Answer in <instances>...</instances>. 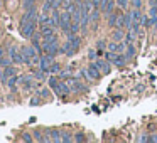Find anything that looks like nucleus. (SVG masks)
Here are the masks:
<instances>
[{"instance_id":"nucleus-10","label":"nucleus","mask_w":157,"mask_h":143,"mask_svg":"<svg viewBox=\"0 0 157 143\" xmlns=\"http://www.w3.org/2000/svg\"><path fill=\"white\" fill-rule=\"evenodd\" d=\"M41 35L44 39L54 35V27H52V25H42V27H41Z\"/></svg>"},{"instance_id":"nucleus-19","label":"nucleus","mask_w":157,"mask_h":143,"mask_svg":"<svg viewBox=\"0 0 157 143\" xmlns=\"http://www.w3.org/2000/svg\"><path fill=\"white\" fill-rule=\"evenodd\" d=\"M61 141H73V136H71V133H68V131H63L61 133Z\"/></svg>"},{"instance_id":"nucleus-35","label":"nucleus","mask_w":157,"mask_h":143,"mask_svg":"<svg viewBox=\"0 0 157 143\" xmlns=\"http://www.w3.org/2000/svg\"><path fill=\"white\" fill-rule=\"evenodd\" d=\"M88 56H90V59H95V57H96V52H95V51H90Z\"/></svg>"},{"instance_id":"nucleus-31","label":"nucleus","mask_w":157,"mask_h":143,"mask_svg":"<svg viewBox=\"0 0 157 143\" xmlns=\"http://www.w3.org/2000/svg\"><path fill=\"white\" fill-rule=\"evenodd\" d=\"M113 56H115V52H112V51H110V52H106V54H105V57L108 59V61H112V59H113Z\"/></svg>"},{"instance_id":"nucleus-32","label":"nucleus","mask_w":157,"mask_h":143,"mask_svg":"<svg viewBox=\"0 0 157 143\" xmlns=\"http://www.w3.org/2000/svg\"><path fill=\"white\" fill-rule=\"evenodd\" d=\"M41 96H42V98H49V89H42Z\"/></svg>"},{"instance_id":"nucleus-29","label":"nucleus","mask_w":157,"mask_h":143,"mask_svg":"<svg viewBox=\"0 0 157 143\" xmlns=\"http://www.w3.org/2000/svg\"><path fill=\"white\" fill-rule=\"evenodd\" d=\"M147 141H150V143H157V135H150V136H147Z\"/></svg>"},{"instance_id":"nucleus-36","label":"nucleus","mask_w":157,"mask_h":143,"mask_svg":"<svg viewBox=\"0 0 157 143\" xmlns=\"http://www.w3.org/2000/svg\"><path fill=\"white\" fill-rule=\"evenodd\" d=\"M61 78H69V71H63L61 72Z\"/></svg>"},{"instance_id":"nucleus-9","label":"nucleus","mask_w":157,"mask_h":143,"mask_svg":"<svg viewBox=\"0 0 157 143\" xmlns=\"http://www.w3.org/2000/svg\"><path fill=\"white\" fill-rule=\"evenodd\" d=\"M95 64L98 66V69H100V72H101V74H108V72H110V64H108L106 61H101V59H98Z\"/></svg>"},{"instance_id":"nucleus-21","label":"nucleus","mask_w":157,"mask_h":143,"mask_svg":"<svg viewBox=\"0 0 157 143\" xmlns=\"http://www.w3.org/2000/svg\"><path fill=\"white\" fill-rule=\"evenodd\" d=\"M113 39H115V41H122V39H123V32H122V29H117V31L113 32Z\"/></svg>"},{"instance_id":"nucleus-28","label":"nucleus","mask_w":157,"mask_h":143,"mask_svg":"<svg viewBox=\"0 0 157 143\" xmlns=\"http://www.w3.org/2000/svg\"><path fill=\"white\" fill-rule=\"evenodd\" d=\"M117 2H118V5H120L122 9H125L127 5H128V0H117Z\"/></svg>"},{"instance_id":"nucleus-11","label":"nucleus","mask_w":157,"mask_h":143,"mask_svg":"<svg viewBox=\"0 0 157 143\" xmlns=\"http://www.w3.org/2000/svg\"><path fill=\"white\" fill-rule=\"evenodd\" d=\"M125 61H127V57H123L122 54H115L113 59H112V62L117 66V68H123V66H125Z\"/></svg>"},{"instance_id":"nucleus-4","label":"nucleus","mask_w":157,"mask_h":143,"mask_svg":"<svg viewBox=\"0 0 157 143\" xmlns=\"http://www.w3.org/2000/svg\"><path fill=\"white\" fill-rule=\"evenodd\" d=\"M9 57L12 59V62H15V64H22V62H24V57H22V52L19 51L17 47H15V46H12L10 49H9Z\"/></svg>"},{"instance_id":"nucleus-23","label":"nucleus","mask_w":157,"mask_h":143,"mask_svg":"<svg viewBox=\"0 0 157 143\" xmlns=\"http://www.w3.org/2000/svg\"><path fill=\"white\" fill-rule=\"evenodd\" d=\"M34 4H36V0H22V5H24L25 9H29V7H34Z\"/></svg>"},{"instance_id":"nucleus-18","label":"nucleus","mask_w":157,"mask_h":143,"mask_svg":"<svg viewBox=\"0 0 157 143\" xmlns=\"http://www.w3.org/2000/svg\"><path fill=\"white\" fill-rule=\"evenodd\" d=\"M118 15L120 14H113V12L110 14V19H108V25H110V27H115V25H117V19H118Z\"/></svg>"},{"instance_id":"nucleus-8","label":"nucleus","mask_w":157,"mask_h":143,"mask_svg":"<svg viewBox=\"0 0 157 143\" xmlns=\"http://www.w3.org/2000/svg\"><path fill=\"white\" fill-rule=\"evenodd\" d=\"M15 68H10V66H5V69H4V72L0 74V81H7L10 76H15Z\"/></svg>"},{"instance_id":"nucleus-38","label":"nucleus","mask_w":157,"mask_h":143,"mask_svg":"<svg viewBox=\"0 0 157 143\" xmlns=\"http://www.w3.org/2000/svg\"><path fill=\"white\" fill-rule=\"evenodd\" d=\"M4 56H5V49H4V47H0V59L4 57Z\"/></svg>"},{"instance_id":"nucleus-2","label":"nucleus","mask_w":157,"mask_h":143,"mask_svg":"<svg viewBox=\"0 0 157 143\" xmlns=\"http://www.w3.org/2000/svg\"><path fill=\"white\" fill-rule=\"evenodd\" d=\"M42 51L46 52V54L49 56H56L59 52V46H58V37L54 35H51V37H46L44 42H42Z\"/></svg>"},{"instance_id":"nucleus-33","label":"nucleus","mask_w":157,"mask_h":143,"mask_svg":"<svg viewBox=\"0 0 157 143\" xmlns=\"http://www.w3.org/2000/svg\"><path fill=\"white\" fill-rule=\"evenodd\" d=\"M39 103H41V99H39V98H32L31 99V105H39Z\"/></svg>"},{"instance_id":"nucleus-24","label":"nucleus","mask_w":157,"mask_h":143,"mask_svg":"<svg viewBox=\"0 0 157 143\" xmlns=\"http://www.w3.org/2000/svg\"><path fill=\"white\" fill-rule=\"evenodd\" d=\"M10 62H12V59H10V57H9V59H5V57L0 59V66H4V68H5V66H9Z\"/></svg>"},{"instance_id":"nucleus-12","label":"nucleus","mask_w":157,"mask_h":143,"mask_svg":"<svg viewBox=\"0 0 157 143\" xmlns=\"http://www.w3.org/2000/svg\"><path fill=\"white\" fill-rule=\"evenodd\" d=\"M46 133L49 135L51 141H61V131H58V130H46Z\"/></svg>"},{"instance_id":"nucleus-34","label":"nucleus","mask_w":157,"mask_h":143,"mask_svg":"<svg viewBox=\"0 0 157 143\" xmlns=\"http://www.w3.org/2000/svg\"><path fill=\"white\" fill-rule=\"evenodd\" d=\"M105 46H106V42H105V41H98V47H100V49H103Z\"/></svg>"},{"instance_id":"nucleus-17","label":"nucleus","mask_w":157,"mask_h":143,"mask_svg":"<svg viewBox=\"0 0 157 143\" xmlns=\"http://www.w3.org/2000/svg\"><path fill=\"white\" fill-rule=\"evenodd\" d=\"M34 78L36 79H41V81H42V79L46 78V71H44V69H41V68L36 69V71H34Z\"/></svg>"},{"instance_id":"nucleus-25","label":"nucleus","mask_w":157,"mask_h":143,"mask_svg":"<svg viewBox=\"0 0 157 143\" xmlns=\"http://www.w3.org/2000/svg\"><path fill=\"white\" fill-rule=\"evenodd\" d=\"M49 71H51V72H59V64H56V62H52V66L49 68Z\"/></svg>"},{"instance_id":"nucleus-27","label":"nucleus","mask_w":157,"mask_h":143,"mask_svg":"<svg viewBox=\"0 0 157 143\" xmlns=\"http://www.w3.org/2000/svg\"><path fill=\"white\" fill-rule=\"evenodd\" d=\"M22 140H24V141H32V136H31V133H24V135H22Z\"/></svg>"},{"instance_id":"nucleus-6","label":"nucleus","mask_w":157,"mask_h":143,"mask_svg":"<svg viewBox=\"0 0 157 143\" xmlns=\"http://www.w3.org/2000/svg\"><path fill=\"white\" fill-rule=\"evenodd\" d=\"M113 4H115V0H101V2H100V10H101L103 14L110 15L113 12Z\"/></svg>"},{"instance_id":"nucleus-30","label":"nucleus","mask_w":157,"mask_h":143,"mask_svg":"<svg viewBox=\"0 0 157 143\" xmlns=\"http://www.w3.org/2000/svg\"><path fill=\"white\" fill-rule=\"evenodd\" d=\"M150 17H152V19H150V27H152V25H155V27H157V15H150Z\"/></svg>"},{"instance_id":"nucleus-3","label":"nucleus","mask_w":157,"mask_h":143,"mask_svg":"<svg viewBox=\"0 0 157 143\" xmlns=\"http://www.w3.org/2000/svg\"><path fill=\"white\" fill-rule=\"evenodd\" d=\"M36 25H37V22H32V20H29V19H25L24 15H22V19H21V34L24 35V37L31 39L32 35L36 34Z\"/></svg>"},{"instance_id":"nucleus-37","label":"nucleus","mask_w":157,"mask_h":143,"mask_svg":"<svg viewBox=\"0 0 157 143\" xmlns=\"http://www.w3.org/2000/svg\"><path fill=\"white\" fill-rule=\"evenodd\" d=\"M140 4H142V2H140V0H133V5H135V7H137V9H139V7H140Z\"/></svg>"},{"instance_id":"nucleus-1","label":"nucleus","mask_w":157,"mask_h":143,"mask_svg":"<svg viewBox=\"0 0 157 143\" xmlns=\"http://www.w3.org/2000/svg\"><path fill=\"white\" fill-rule=\"evenodd\" d=\"M49 86H51V89L54 91V94L58 96H66L71 93V88L68 86V82H63V81H58V79L52 76V78H49Z\"/></svg>"},{"instance_id":"nucleus-7","label":"nucleus","mask_w":157,"mask_h":143,"mask_svg":"<svg viewBox=\"0 0 157 143\" xmlns=\"http://www.w3.org/2000/svg\"><path fill=\"white\" fill-rule=\"evenodd\" d=\"M86 72L90 74V78H91V79H100V76H101V72H100V69H98V66H96V64H90L88 69H86Z\"/></svg>"},{"instance_id":"nucleus-26","label":"nucleus","mask_w":157,"mask_h":143,"mask_svg":"<svg viewBox=\"0 0 157 143\" xmlns=\"http://www.w3.org/2000/svg\"><path fill=\"white\" fill-rule=\"evenodd\" d=\"M75 140L76 141H85V135H83V133H76V136H75Z\"/></svg>"},{"instance_id":"nucleus-13","label":"nucleus","mask_w":157,"mask_h":143,"mask_svg":"<svg viewBox=\"0 0 157 143\" xmlns=\"http://www.w3.org/2000/svg\"><path fill=\"white\" fill-rule=\"evenodd\" d=\"M142 17H144V15L140 14L139 10H133L132 14H130V19H132V24H140V25H142Z\"/></svg>"},{"instance_id":"nucleus-22","label":"nucleus","mask_w":157,"mask_h":143,"mask_svg":"<svg viewBox=\"0 0 157 143\" xmlns=\"http://www.w3.org/2000/svg\"><path fill=\"white\" fill-rule=\"evenodd\" d=\"M17 81H19V79H17V78H15V76H10V78H9V79H7V84H9V86H10V88H12V89H14V86H15V82H17Z\"/></svg>"},{"instance_id":"nucleus-15","label":"nucleus","mask_w":157,"mask_h":143,"mask_svg":"<svg viewBox=\"0 0 157 143\" xmlns=\"http://www.w3.org/2000/svg\"><path fill=\"white\" fill-rule=\"evenodd\" d=\"M19 81H21L25 88H31V86H32V78H31V76H21Z\"/></svg>"},{"instance_id":"nucleus-14","label":"nucleus","mask_w":157,"mask_h":143,"mask_svg":"<svg viewBox=\"0 0 157 143\" xmlns=\"http://www.w3.org/2000/svg\"><path fill=\"white\" fill-rule=\"evenodd\" d=\"M108 49L112 52H122L123 51V46L122 44H117V42H110L108 44Z\"/></svg>"},{"instance_id":"nucleus-20","label":"nucleus","mask_w":157,"mask_h":143,"mask_svg":"<svg viewBox=\"0 0 157 143\" xmlns=\"http://www.w3.org/2000/svg\"><path fill=\"white\" fill-rule=\"evenodd\" d=\"M34 138L37 140V141H49V140H48V136H42V133L39 131V130L34 133Z\"/></svg>"},{"instance_id":"nucleus-5","label":"nucleus","mask_w":157,"mask_h":143,"mask_svg":"<svg viewBox=\"0 0 157 143\" xmlns=\"http://www.w3.org/2000/svg\"><path fill=\"white\" fill-rule=\"evenodd\" d=\"M54 56H49V54H46V56H42L41 59H39V68L41 69H44V71H49V68L52 66V62H54Z\"/></svg>"},{"instance_id":"nucleus-16","label":"nucleus","mask_w":157,"mask_h":143,"mask_svg":"<svg viewBox=\"0 0 157 143\" xmlns=\"http://www.w3.org/2000/svg\"><path fill=\"white\" fill-rule=\"evenodd\" d=\"M133 56H135V49H133L132 42H130V44L127 46V51H125V57H127V59H132Z\"/></svg>"}]
</instances>
